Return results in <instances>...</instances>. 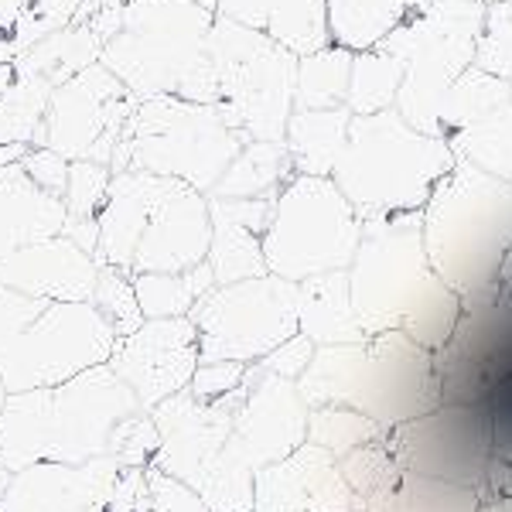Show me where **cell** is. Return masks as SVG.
<instances>
[{
  "instance_id": "1",
  "label": "cell",
  "mask_w": 512,
  "mask_h": 512,
  "mask_svg": "<svg viewBox=\"0 0 512 512\" xmlns=\"http://www.w3.org/2000/svg\"><path fill=\"white\" fill-rule=\"evenodd\" d=\"M362 332H407L424 349H444L461 318V297L437 277L424 246V212L362 222L349 267Z\"/></svg>"
},
{
  "instance_id": "2",
  "label": "cell",
  "mask_w": 512,
  "mask_h": 512,
  "mask_svg": "<svg viewBox=\"0 0 512 512\" xmlns=\"http://www.w3.org/2000/svg\"><path fill=\"white\" fill-rule=\"evenodd\" d=\"M140 410L110 366L52 390L11 393L0 410V468L18 475L31 465H89L110 454L117 427Z\"/></svg>"
},
{
  "instance_id": "3",
  "label": "cell",
  "mask_w": 512,
  "mask_h": 512,
  "mask_svg": "<svg viewBox=\"0 0 512 512\" xmlns=\"http://www.w3.org/2000/svg\"><path fill=\"white\" fill-rule=\"evenodd\" d=\"M297 390L311 410L349 407L373 417L383 431L441 410L434 352L407 332H383L355 345H318Z\"/></svg>"
},
{
  "instance_id": "4",
  "label": "cell",
  "mask_w": 512,
  "mask_h": 512,
  "mask_svg": "<svg viewBox=\"0 0 512 512\" xmlns=\"http://www.w3.org/2000/svg\"><path fill=\"white\" fill-rule=\"evenodd\" d=\"M216 11L195 0H134L106 38L99 62L137 99L178 96L219 106V76L209 52Z\"/></svg>"
},
{
  "instance_id": "5",
  "label": "cell",
  "mask_w": 512,
  "mask_h": 512,
  "mask_svg": "<svg viewBox=\"0 0 512 512\" xmlns=\"http://www.w3.org/2000/svg\"><path fill=\"white\" fill-rule=\"evenodd\" d=\"M424 246L458 297L495 287L512 253V181L458 161L424 205Z\"/></svg>"
},
{
  "instance_id": "6",
  "label": "cell",
  "mask_w": 512,
  "mask_h": 512,
  "mask_svg": "<svg viewBox=\"0 0 512 512\" xmlns=\"http://www.w3.org/2000/svg\"><path fill=\"white\" fill-rule=\"evenodd\" d=\"M458 164L448 140L420 134L396 110L352 117L349 144L332 181L362 222L424 212L427 198Z\"/></svg>"
},
{
  "instance_id": "7",
  "label": "cell",
  "mask_w": 512,
  "mask_h": 512,
  "mask_svg": "<svg viewBox=\"0 0 512 512\" xmlns=\"http://www.w3.org/2000/svg\"><path fill=\"white\" fill-rule=\"evenodd\" d=\"M246 140L219 113V106L188 103L178 96L140 99L113 154L117 171H147L212 195Z\"/></svg>"
},
{
  "instance_id": "8",
  "label": "cell",
  "mask_w": 512,
  "mask_h": 512,
  "mask_svg": "<svg viewBox=\"0 0 512 512\" xmlns=\"http://www.w3.org/2000/svg\"><path fill=\"white\" fill-rule=\"evenodd\" d=\"M485 14L489 4L482 0H424L414 18L379 45L403 65L393 110L420 134L441 137L437 113L448 89L475 65Z\"/></svg>"
},
{
  "instance_id": "9",
  "label": "cell",
  "mask_w": 512,
  "mask_h": 512,
  "mask_svg": "<svg viewBox=\"0 0 512 512\" xmlns=\"http://www.w3.org/2000/svg\"><path fill=\"white\" fill-rule=\"evenodd\" d=\"M209 52L219 76V113L246 144H284L297 110V55L267 31L219 18L209 31Z\"/></svg>"
},
{
  "instance_id": "10",
  "label": "cell",
  "mask_w": 512,
  "mask_h": 512,
  "mask_svg": "<svg viewBox=\"0 0 512 512\" xmlns=\"http://www.w3.org/2000/svg\"><path fill=\"white\" fill-rule=\"evenodd\" d=\"M362 243V219L332 178L294 175L274 202L263 260L267 274L304 284L349 270Z\"/></svg>"
},
{
  "instance_id": "11",
  "label": "cell",
  "mask_w": 512,
  "mask_h": 512,
  "mask_svg": "<svg viewBox=\"0 0 512 512\" xmlns=\"http://www.w3.org/2000/svg\"><path fill=\"white\" fill-rule=\"evenodd\" d=\"M120 335L93 301H55L0 359V386L11 393L52 390L106 366Z\"/></svg>"
},
{
  "instance_id": "12",
  "label": "cell",
  "mask_w": 512,
  "mask_h": 512,
  "mask_svg": "<svg viewBox=\"0 0 512 512\" xmlns=\"http://www.w3.org/2000/svg\"><path fill=\"white\" fill-rule=\"evenodd\" d=\"M188 318L198 328L202 362L256 366L301 332V325H297V284L263 274L243 280V284L212 287Z\"/></svg>"
},
{
  "instance_id": "13",
  "label": "cell",
  "mask_w": 512,
  "mask_h": 512,
  "mask_svg": "<svg viewBox=\"0 0 512 512\" xmlns=\"http://www.w3.org/2000/svg\"><path fill=\"white\" fill-rule=\"evenodd\" d=\"M137 103L140 99L103 62L89 65L55 86L35 147H52L69 161H96L110 168Z\"/></svg>"
},
{
  "instance_id": "14",
  "label": "cell",
  "mask_w": 512,
  "mask_h": 512,
  "mask_svg": "<svg viewBox=\"0 0 512 512\" xmlns=\"http://www.w3.org/2000/svg\"><path fill=\"white\" fill-rule=\"evenodd\" d=\"M386 441L403 472L482 492L492 461V410L441 407L420 420L393 427Z\"/></svg>"
},
{
  "instance_id": "15",
  "label": "cell",
  "mask_w": 512,
  "mask_h": 512,
  "mask_svg": "<svg viewBox=\"0 0 512 512\" xmlns=\"http://www.w3.org/2000/svg\"><path fill=\"white\" fill-rule=\"evenodd\" d=\"M106 366L134 390L144 410L185 393L202 366V345L192 318L144 321L134 335L120 338Z\"/></svg>"
},
{
  "instance_id": "16",
  "label": "cell",
  "mask_w": 512,
  "mask_h": 512,
  "mask_svg": "<svg viewBox=\"0 0 512 512\" xmlns=\"http://www.w3.org/2000/svg\"><path fill=\"white\" fill-rule=\"evenodd\" d=\"M308 417L311 407L304 403L297 383L250 366L246 400L233 417V437L226 448L253 472H263L308 444Z\"/></svg>"
},
{
  "instance_id": "17",
  "label": "cell",
  "mask_w": 512,
  "mask_h": 512,
  "mask_svg": "<svg viewBox=\"0 0 512 512\" xmlns=\"http://www.w3.org/2000/svg\"><path fill=\"white\" fill-rule=\"evenodd\" d=\"M246 400V379L236 393L222 396L216 403H202L192 393H178L151 410L161 434V448L154 454L151 468L175 475L185 485H195L205 468L226 451L233 437V417L239 403Z\"/></svg>"
},
{
  "instance_id": "18",
  "label": "cell",
  "mask_w": 512,
  "mask_h": 512,
  "mask_svg": "<svg viewBox=\"0 0 512 512\" xmlns=\"http://www.w3.org/2000/svg\"><path fill=\"white\" fill-rule=\"evenodd\" d=\"M253 512H359V502L335 454L308 441L256 472Z\"/></svg>"
},
{
  "instance_id": "19",
  "label": "cell",
  "mask_w": 512,
  "mask_h": 512,
  "mask_svg": "<svg viewBox=\"0 0 512 512\" xmlns=\"http://www.w3.org/2000/svg\"><path fill=\"white\" fill-rule=\"evenodd\" d=\"M212 250V209L209 195L175 185L154 209L151 226L134 256V274H188L202 267Z\"/></svg>"
},
{
  "instance_id": "20",
  "label": "cell",
  "mask_w": 512,
  "mask_h": 512,
  "mask_svg": "<svg viewBox=\"0 0 512 512\" xmlns=\"http://www.w3.org/2000/svg\"><path fill=\"white\" fill-rule=\"evenodd\" d=\"M120 472L113 454L89 465H31L11 475L0 512H106Z\"/></svg>"
},
{
  "instance_id": "21",
  "label": "cell",
  "mask_w": 512,
  "mask_h": 512,
  "mask_svg": "<svg viewBox=\"0 0 512 512\" xmlns=\"http://www.w3.org/2000/svg\"><path fill=\"white\" fill-rule=\"evenodd\" d=\"M99 260L72 243L69 236H55L28 250L0 260V287L28 294L35 301H93L99 284Z\"/></svg>"
},
{
  "instance_id": "22",
  "label": "cell",
  "mask_w": 512,
  "mask_h": 512,
  "mask_svg": "<svg viewBox=\"0 0 512 512\" xmlns=\"http://www.w3.org/2000/svg\"><path fill=\"white\" fill-rule=\"evenodd\" d=\"M277 198H209L212 209V250L209 267L216 287L243 284L267 274L263 236Z\"/></svg>"
},
{
  "instance_id": "23",
  "label": "cell",
  "mask_w": 512,
  "mask_h": 512,
  "mask_svg": "<svg viewBox=\"0 0 512 512\" xmlns=\"http://www.w3.org/2000/svg\"><path fill=\"white\" fill-rule=\"evenodd\" d=\"M171 185H175L171 178L147 175V171H117L113 175L110 195L99 212V267L134 274L137 246Z\"/></svg>"
},
{
  "instance_id": "24",
  "label": "cell",
  "mask_w": 512,
  "mask_h": 512,
  "mask_svg": "<svg viewBox=\"0 0 512 512\" xmlns=\"http://www.w3.org/2000/svg\"><path fill=\"white\" fill-rule=\"evenodd\" d=\"M69 209L62 198L41 192L21 164L0 168V260L45 239L65 236Z\"/></svg>"
},
{
  "instance_id": "25",
  "label": "cell",
  "mask_w": 512,
  "mask_h": 512,
  "mask_svg": "<svg viewBox=\"0 0 512 512\" xmlns=\"http://www.w3.org/2000/svg\"><path fill=\"white\" fill-rule=\"evenodd\" d=\"M297 325L315 345H355L366 342L352 304L349 270L311 277L297 284Z\"/></svg>"
},
{
  "instance_id": "26",
  "label": "cell",
  "mask_w": 512,
  "mask_h": 512,
  "mask_svg": "<svg viewBox=\"0 0 512 512\" xmlns=\"http://www.w3.org/2000/svg\"><path fill=\"white\" fill-rule=\"evenodd\" d=\"M349 130V106H338V110H294L291 123H287L284 147L291 154L297 175L332 178L345 154V144H349Z\"/></svg>"
},
{
  "instance_id": "27",
  "label": "cell",
  "mask_w": 512,
  "mask_h": 512,
  "mask_svg": "<svg viewBox=\"0 0 512 512\" xmlns=\"http://www.w3.org/2000/svg\"><path fill=\"white\" fill-rule=\"evenodd\" d=\"M328 28L338 48L352 55L373 52L393 31H400L424 0H325Z\"/></svg>"
},
{
  "instance_id": "28",
  "label": "cell",
  "mask_w": 512,
  "mask_h": 512,
  "mask_svg": "<svg viewBox=\"0 0 512 512\" xmlns=\"http://www.w3.org/2000/svg\"><path fill=\"white\" fill-rule=\"evenodd\" d=\"M99 55H103V38L86 21H72L24 48L14 59V72L45 79L48 86H62L72 76H79L82 69L96 65Z\"/></svg>"
},
{
  "instance_id": "29",
  "label": "cell",
  "mask_w": 512,
  "mask_h": 512,
  "mask_svg": "<svg viewBox=\"0 0 512 512\" xmlns=\"http://www.w3.org/2000/svg\"><path fill=\"white\" fill-rule=\"evenodd\" d=\"M294 175V161L284 144L253 140L236 154L209 198H277Z\"/></svg>"
},
{
  "instance_id": "30",
  "label": "cell",
  "mask_w": 512,
  "mask_h": 512,
  "mask_svg": "<svg viewBox=\"0 0 512 512\" xmlns=\"http://www.w3.org/2000/svg\"><path fill=\"white\" fill-rule=\"evenodd\" d=\"M212 287H216V277H212L209 263L188 270V274H134L137 304L147 321L188 318Z\"/></svg>"
},
{
  "instance_id": "31",
  "label": "cell",
  "mask_w": 512,
  "mask_h": 512,
  "mask_svg": "<svg viewBox=\"0 0 512 512\" xmlns=\"http://www.w3.org/2000/svg\"><path fill=\"white\" fill-rule=\"evenodd\" d=\"M509 99L512 93L506 82L472 65V69L448 89V96H444L441 113H437V130L448 140L454 134H461V130L475 127L478 120H485L489 113L499 110V106H506Z\"/></svg>"
},
{
  "instance_id": "32",
  "label": "cell",
  "mask_w": 512,
  "mask_h": 512,
  "mask_svg": "<svg viewBox=\"0 0 512 512\" xmlns=\"http://www.w3.org/2000/svg\"><path fill=\"white\" fill-rule=\"evenodd\" d=\"M448 147L458 161L475 164L492 178L512 181V99L485 120H478L475 127L448 137Z\"/></svg>"
},
{
  "instance_id": "33",
  "label": "cell",
  "mask_w": 512,
  "mask_h": 512,
  "mask_svg": "<svg viewBox=\"0 0 512 512\" xmlns=\"http://www.w3.org/2000/svg\"><path fill=\"white\" fill-rule=\"evenodd\" d=\"M355 55L349 48L328 45L297 62V110H338L349 99Z\"/></svg>"
},
{
  "instance_id": "34",
  "label": "cell",
  "mask_w": 512,
  "mask_h": 512,
  "mask_svg": "<svg viewBox=\"0 0 512 512\" xmlns=\"http://www.w3.org/2000/svg\"><path fill=\"white\" fill-rule=\"evenodd\" d=\"M400 86H403V65L393 55H386L383 48H373V52L355 55L345 106L352 110V117H376V113L393 110Z\"/></svg>"
},
{
  "instance_id": "35",
  "label": "cell",
  "mask_w": 512,
  "mask_h": 512,
  "mask_svg": "<svg viewBox=\"0 0 512 512\" xmlns=\"http://www.w3.org/2000/svg\"><path fill=\"white\" fill-rule=\"evenodd\" d=\"M267 35L297 59H308L321 48L335 45L325 0H280L267 21Z\"/></svg>"
},
{
  "instance_id": "36",
  "label": "cell",
  "mask_w": 512,
  "mask_h": 512,
  "mask_svg": "<svg viewBox=\"0 0 512 512\" xmlns=\"http://www.w3.org/2000/svg\"><path fill=\"white\" fill-rule=\"evenodd\" d=\"M478 506H482V495L475 489L403 472L396 492L369 512H478Z\"/></svg>"
},
{
  "instance_id": "37",
  "label": "cell",
  "mask_w": 512,
  "mask_h": 512,
  "mask_svg": "<svg viewBox=\"0 0 512 512\" xmlns=\"http://www.w3.org/2000/svg\"><path fill=\"white\" fill-rule=\"evenodd\" d=\"M338 465H342V475H345V482H349V489L355 492L359 512H369L373 506H379L386 495L396 492V485H400V478H403V468L396 465L386 437L345 454Z\"/></svg>"
},
{
  "instance_id": "38",
  "label": "cell",
  "mask_w": 512,
  "mask_h": 512,
  "mask_svg": "<svg viewBox=\"0 0 512 512\" xmlns=\"http://www.w3.org/2000/svg\"><path fill=\"white\" fill-rule=\"evenodd\" d=\"M55 86L35 76H14L11 86L0 93V144H31L45 123L48 99Z\"/></svg>"
},
{
  "instance_id": "39",
  "label": "cell",
  "mask_w": 512,
  "mask_h": 512,
  "mask_svg": "<svg viewBox=\"0 0 512 512\" xmlns=\"http://www.w3.org/2000/svg\"><path fill=\"white\" fill-rule=\"evenodd\" d=\"M386 434L390 431H383L373 417L359 414V410H349V407H315L308 417V441L325 448L328 454H335L338 461Z\"/></svg>"
},
{
  "instance_id": "40",
  "label": "cell",
  "mask_w": 512,
  "mask_h": 512,
  "mask_svg": "<svg viewBox=\"0 0 512 512\" xmlns=\"http://www.w3.org/2000/svg\"><path fill=\"white\" fill-rule=\"evenodd\" d=\"M192 489L202 495V502L212 512H253L256 472L226 448L205 468Z\"/></svg>"
},
{
  "instance_id": "41",
  "label": "cell",
  "mask_w": 512,
  "mask_h": 512,
  "mask_svg": "<svg viewBox=\"0 0 512 512\" xmlns=\"http://www.w3.org/2000/svg\"><path fill=\"white\" fill-rule=\"evenodd\" d=\"M93 304L103 311V318L117 328L120 338L134 335L140 325H144V311L137 304V291H134V274H123V270L103 267L99 270V284L93 294Z\"/></svg>"
},
{
  "instance_id": "42",
  "label": "cell",
  "mask_w": 512,
  "mask_h": 512,
  "mask_svg": "<svg viewBox=\"0 0 512 512\" xmlns=\"http://www.w3.org/2000/svg\"><path fill=\"white\" fill-rule=\"evenodd\" d=\"M110 185H113V168L106 164H96V161H72V171H69V185H65V209H69V219L72 222H89V219H99L106 205V195H110Z\"/></svg>"
},
{
  "instance_id": "43",
  "label": "cell",
  "mask_w": 512,
  "mask_h": 512,
  "mask_svg": "<svg viewBox=\"0 0 512 512\" xmlns=\"http://www.w3.org/2000/svg\"><path fill=\"white\" fill-rule=\"evenodd\" d=\"M475 65L482 72H489V76L506 82L512 93V0L489 4Z\"/></svg>"
},
{
  "instance_id": "44",
  "label": "cell",
  "mask_w": 512,
  "mask_h": 512,
  "mask_svg": "<svg viewBox=\"0 0 512 512\" xmlns=\"http://www.w3.org/2000/svg\"><path fill=\"white\" fill-rule=\"evenodd\" d=\"M158 448H161L158 424H154L151 410H140L137 417L123 420V424L117 427L113 444H110V454L120 461L123 468H151Z\"/></svg>"
},
{
  "instance_id": "45",
  "label": "cell",
  "mask_w": 512,
  "mask_h": 512,
  "mask_svg": "<svg viewBox=\"0 0 512 512\" xmlns=\"http://www.w3.org/2000/svg\"><path fill=\"white\" fill-rule=\"evenodd\" d=\"M41 311H45V301H35V297H28V294L0 287V359H4L7 349H11L24 332H28L31 321H35Z\"/></svg>"
},
{
  "instance_id": "46",
  "label": "cell",
  "mask_w": 512,
  "mask_h": 512,
  "mask_svg": "<svg viewBox=\"0 0 512 512\" xmlns=\"http://www.w3.org/2000/svg\"><path fill=\"white\" fill-rule=\"evenodd\" d=\"M246 373H250V366H243V362H202L188 393L202 403H216L222 396L236 393L243 386Z\"/></svg>"
},
{
  "instance_id": "47",
  "label": "cell",
  "mask_w": 512,
  "mask_h": 512,
  "mask_svg": "<svg viewBox=\"0 0 512 512\" xmlns=\"http://www.w3.org/2000/svg\"><path fill=\"white\" fill-rule=\"evenodd\" d=\"M147 482H151V512H212L202 495L175 475L147 468Z\"/></svg>"
},
{
  "instance_id": "48",
  "label": "cell",
  "mask_w": 512,
  "mask_h": 512,
  "mask_svg": "<svg viewBox=\"0 0 512 512\" xmlns=\"http://www.w3.org/2000/svg\"><path fill=\"white\" fill-rule=\"evenodd\" d=\"M21 168L28 171V178L35 181L41 192H48V195H55V198L65 195L72 161L62 158L59 151H52V147H31L28 158L21 161Z\"/></svg>"
},
{
  "instance_id": "49",
  "label": "cell",
  "mask_w": 512,
  "mask_h": 512,
  "mask_svg": "<svg viewBox=\"0 0 512 512\" xmlns=\"http://www.w3.org/2000/svg\"><path fill=\"white\" fill-rule=\"evenodd\" d=\"M315 349H318V345L311 342L308 335L297 332L291 342H284L280 349L270 352L267 359L256 362V366H260L263 373H270V376H280V379H291V383H297V379L308 373L311 359H315Z\"/></svg>"
},
{
  "instance_id": "50",
  "label": "cell",
  "mask_w": 512,
  "mask_h": 512,
  "mask_svg": "<svg viewBox=\"0 0 512 512\" xmlns=\"http://www.w3.org/2000/svg\"><path fill=\"white\" fill-rule=\"evenodd\" d=\"M106 512H151V482L147 468H123L110 492Z\"/></svg>"
},
{
  "instance_id": "51",
  "label": "cell",
  "mask_w": 512,
  "mask_h": 512,
  "mask_svg": "<svg viewBox=\"0 0 512 512\" xmlns=\"http://www.w3.org/2000/svg\"><path fill=\"white\" fill-rule=\"evenodd\" d=\"M277 4L280 0H219L216 14L236 24H246V28H253V31H267V21Z\"/></svg>"
},
{
  "instance_id": "52",
  "label": "cell",
  "mask_w": 512,
  "mask_h": 512,
  "mask_svg": "<svg viewBox=\"0 0 512 512\" xmlns=\"http://www.w3.org/2000/svg\"><path fill=\"white\" fill-rule=\"evenodd\" d=\"M31 144H0V168H11V164H21L28 158Z\"/></svg>"
},
{
  "instance_id": "53",
  "label": "cell",
  "mask_w": 512,
  "mask_h": 512,
  "mask_svg": "<svg viewBox=\"0 0 512 512\" xmlns=\"http://www.w3.org/2000/svg\"><path fill=\"white\" fill-rule=\"evenodd\" d=\"M499 294L506 297L512 308V253L506 256V263H502V270H499Z\"/></svg>"
},
{
  "instance_id": "54",
  "label": "cell",
  "mask_w": 512,
  "mask_h": 512,
  "mask_svg": "<svg viewBox=\"0 0 512 512\" xmlns=\"http://www.w3.org/2000/svg\"><path fill=\"white\" fill-rule=\"evenodd\" d=\"M7 485H11V472H4V468H0V499H4Z\"/></svg>"
},
{
  "instance_id": "55",
  "label": "cell",
  "mask_w": 512,
  "mask_h": 512,
  "mask_svg": "<svg viewBox=\"0 0 512 512\" xmlns=\"http://www.w3.org/2000/svg\"><path fill=\"white\" fill-rule=\"evenodd\" d=\"M4 403H7V390L0 386V410H4Z\"/></svg>"
},
{
  "instance_id": "56",
  "label": "cell",
  "mask_w": 512,
  "mask_h": 512,
  "mask_svg": "<svg viewBox=\"0 0 512 512\" xmlns=\"http://www.w3.org/2000/svg\"><path fill=\"white\" fill-rule=\"evenodd\" d=\"M482 4H502V0H482Z\"/></svg>"
}]
</instances>
